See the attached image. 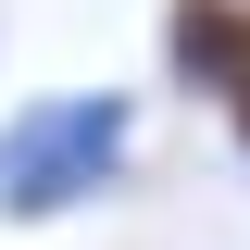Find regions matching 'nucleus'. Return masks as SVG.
Returning <instances> with one entry per match:
<instances>
[{"instance_id": "obj_1", "label": "nucleus", "mask_w": 250, "mask_h": 250, "mask_svg": "<svg viewBox=\"0 0 250 250\" xmlns=\"http://www.w3.org/2000/svg\"><path fill=\"white\" fill-rule=\"evenodd\" d=\"M125 113L113 88H62V100H25V113L0 125V213L13 225H50V213H88L100 188L125 175Z\"/></svg>"}, {"instance_id": "obj_2", "label": "nucleus", "mask_w": 250, "mask_h": 250, "mask_svg": "<svg viewBox=\"0 0 250 250\" xmlns=\"http://www.w3.org/2000/svg\"><path fill=\"white\" fill-rule=\"evenodd\" d=\"M163 50L200 100H238L250 88V0H175L163 13Z\"/></svg>"}, {"instance_id": "obj_3", "label": "nucleus", "mask_w": 250, "mask_h": 250, "mask_svg": "<svg viewBox=\"0 0 250 250\" xmlns=\"http://www.w3.org/2000/svg\"><path fill=\"white\" fill-rule=\"evenodd\" d=\"M225 125H238V163H250V88H238V100H225Z\"/></svg>"}]
</instances>
